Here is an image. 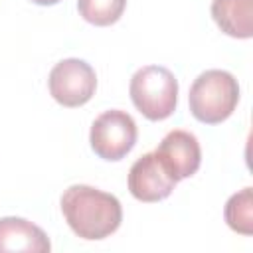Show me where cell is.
<instances>
[{"label":"cell","mask_w":253,"mask_h":253,"mask_svg":"<svg viewBox=\"0 0 253 253\" xmlns=\"http://www.w3.org/2000/svg\"><path fill=\"white\" fill-rule=\"evenodd\" d=\"M61 211L73 233L81 239H105L123 221L121 202L93 186L75 184L61 196Z\"/></svg>","instance_id":"1"},{"label":"cell","mask_w":253,"mask_h":253,"mask_svg":"<svg viewBox=\"0 0 253 253\" xmlns=\"http://www.w3.org/2000/svg\"><path fill=\"white\" fill-rule=\"evenodd\" d=\"M237 79L223 69H210L198 75L188 95L192 115L206 125H217L231 117V113L237 107Z\"/></svg>","instance_id":"2"},{"label":"cell","mask_w":253,"mask_h":253,"mask_svg":"<svg viewBox=\"0 0 253 253\" xmlns=\"http://www.w3.org/2000/svg\"><path fill=\"white\" fill-rule=\"evenodd\" d=\"M132 105L148 121L168 119L178 103V81L162 65H144L130 79Z\"/></svg>","instance_id":"3"},{"label":"cell","mask_w":253,"mask_h":253,"mask_svg":"<svg viewBox=\"0 0 253 253\" xmlns=\"http://www.w3.org/2000/svg\"><path fill=\"white\" fill-rule=\"evenodd\" d=\"M136 123L134 119L119 109L101 113L91 125V148L103 160L125 158L136 142Z\"/></svg>","instance_id":"4"},{"label":"cell","mask_w":253,"mask_h":253,"mask_svg":"<svg viewBox=\"0 0 253 253\" xmlns=\"http://www.w3.org/2000/svg\"><path fill=\"white\" fill-rule=\"evenodd\" d=\"M49 93L51 97L63 107H81L85 105L97 89V75L95 69L77 57L63 59L53 65L49 71Z\"/></svg>","instance_id":"5"},{"label":"cell","mask_w":253,"mask_h":253,"mask_svg":"<svg viewBox=\"0 0 253 253\" xmlns=\"http://www.w3.org/2000/svg\"><path fill=\"white\" fill-rule=\"evenodd\" d=\"M176 184L154 152L140 156L128 170V190L140 202H160L172 194Z\"/></svg>","instance_id":"6"},{"label":"cell","mask_w":253,"mask_h":253,"mask_svg":"<svg viewBox=\"0 0 253 253\" xmlns=\"http://www.w3.org/2000/svg\"><path fill=\"white\" fill-rule=\"evenodd\" d=\"M164 168L176 182L190 178L198 172L202 162V150L198 138L188 130H170L154 152Z\"/></svg>","instance_id":"7"},{"label":"cell","mask_w":253,"mask_h":253,"mask_svg":"<svg viewBox=\"0 0 253 253\" xmlns=\"http://www.w3.org/2000/svg\"><path fill=\"white\" fill-rule=\"evenodd\" d=\"M51 243L42 227L24 217L0 219V253L24 251V253H47Z\"/></svg>","instance_id":"8"},{"label":"cell","mask_w":253,"mask_h":253,"mask_svg":"<svg viewBox=\"0 0 253 253\" xmlns=\"http://www.w3.org/2000/svg\"><path fill=\"white\" fill-rule=\"evenodd\" d=\"M211 16L231 38L247 40L253 36V0H213Z\"/></svg>","instance_id":"9"},{"label":"cell","mask_w":253,"mask_h":253,"mask_svg":"<svg viewBox=\"0 0 253 253\" xmlns=\"http://www.w3.org/2000/svg\"><path fill=\"white\" fill-rule=\"evenodd\" d=\"M225 221L227 225L243 235L253 233V190L243 188L241 192L233 194L225 204Z\"/></svg>","instance_id":"10"},{"label":"cell","mask_w":253,"mask_h":253,"mask_svg":"<svg viewBox=\"0 0 253 253\" xmlns=\"http://www.w3.org/2000/svg\"><path fill=\"white\" fill-rule=\"evenodd\" d=\"M126 0H77V10L89 24L111 26L125 12Z\"/></svg>","instance_id":"11"},{"label":"cell","mask_w":253,"mask_h":253,"mask_svg":"<svg viewBox=\"0 0 253 253\" xmlns=\"http://www.w3.org/2000/svg\"><path fill=\"white\" fill-rule=\"evenodd\" d=\"M32 2H36L40 6H51V4H57L59 0H32Z\"/></svg>","instance_id":"12"}]
</instances>
